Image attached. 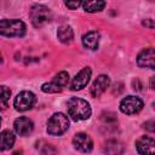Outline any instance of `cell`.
I'll return each mask as SVG.
<instances>
[{
  "instance_id": "e0dca14e",
  "label": "cell",
  "mask_w": 155,
  "mask_h": 155,
  "mask_svg": "<svg viewBox=\"0 0 155 155\" xmlns=\"http://www.w3.org/2000/svg\"><path fill=\"white\" fill-rule=\"evenodd\" d=\"M105 1H85L81 4L86 12H99L105 7Z\"/></svg>"
},
{
  "instance_id": "5b68a950",
  "label": "cell",
  "mask_w": 155,
  "mask_h": 155,
  "mask_svg": "<svg viewBox=\"0 0 155 155\" xmlns=\"http://www.w3.org/2000/svg\"><path fill=\"white\" fill-rule=\"evenodd\" d=\"M36 103V97L30 91H22L19 92L13 101V107L17 111H27L31 109Z\"/></svg>"
},
{
  "instance_id": "d4e9b609",
  "label": "cell",
  "mask_w": 155,
  "mask_h": 155,
  "mask_svg": "<svg viewBox=\"0 0 155 155\" xmlns=\"http://www.w3.org/2000/svg\"><path fill=\"white\" fill-rule=\"evenodd\" d=\"M150 88H154V76H151L150 79Z\"/></svg>"
},
{
  "instance_id": "ac0fdd59",
  "label": "cell",
  "mask_w": 155,
  "mask_h": 155,
  "mask_svg": "<svg viewBox=\"0 0 155 155\" xmlns=\"http://www.w3.org/2000/svg\"><path fill=\"white\" fill-rule=\"evenodd\" d=\"M36 148L39 149V151H40L41 155H56V154H57L56 148H54L52 144L46 143L45 140L38 142V143H36Z\"/></svg>"
},
{
  "instance_id": "9a60e30c",
  "label": "cell",
  "mask_w": 155,
  "mask_h": 155,
  "mask_svg": "<svg viewBox=\"0 0 155 155\" xmlns=\"http://www.w3.org/2000/svg\"><path fill=\"white\" fill-rule=\"evenodd\" d=\"M15 140H16V137L12 131H10V130L2 131L0 133V150L1 151L10 150L13 147Z\"/></svg>"
},
{
  "instance_id": "cb8c5ba5",
  "label": "cell",
  "mask_w": 155,
  "mask_h": 155,
  "mask_svg": "<svg viewBox=\"0 0 155 155\" xmlns=\"http://www.w3.org/2000/svg\"><path fill=\"white\" fill-rule=\"evenodd\" d=\"M143 24H144V25H148L149 28H153V27H154V24H153V19H147V21L143 22Z\"/></svg>"
},
{
  "instance_id": "4fadbf2b",
  "label": "cell",
  "mask_w": 155,
  "mask_h": 155,
  "mask_svg": "<svg viewBox=\"0 0 155 155\" xmlns=\"http://www.w3.org/2000/svg\"><path fill=\"white\" fill-rule=\"evenodd\" d=\"M103 151L107 155H122L125 151V145L117 139H109L103 147Z\"/></svg>"
},
{
  "instance_id": "484cf974",
  "label": "cell",
  "mask_w": 155,
  "mask_h": 155,
  "mask_svg": "<svg viewBox=\"0 0 155 155\" xmlns=\"http://www.w3.org/2000/svg\"><path fill=\"white\" fill-rule=\"evenodd\" d=\"M0 125H1V117H0Z\"/></svg>"
},
{
  "instance_id": "603a6c76",
  "label": "cell",
  "mask_w": 155,
  "mask_h": 155,
  "mask_svg": "<svg viewBox=\"0 0 155 155\" xmlns=\"http://www.w3.org/2000/svg\"><path fill=\"white\" fill-rule=\"evenodd\" d=\"M144 127H145L148 131L154 132V131H155V127H154V120H150V121L145 122V124H144Z\"/></svg>"
},
{
  "instance_id": "7c38bea8",
  "label": "cell",
  "mask_w": 155,
  "mask_h": 155,
  "mask_svg": "<svg viewBox=\"0 0 155 155\" xmlns=\"http://www.w3.org/2000/svg\"><path fill=\"white\" fill-rule=\"evenodd\" d=\"M154 58H155V52L153 47L145 48L143 50L138 57H137V64L140 68H149V69H154Z\"/></svg>"
},
{
  "instance_id": "ffe728a7",
  "label": "cell",
  "mask_w": 155,
  "mask_h": 155,
  "mask_svg": "<svg viewBox=\"0 0 155 155\" xmlns=\"http://www.w3.org/2000/svg\"><path fill=\"white\" fill-rule=\"evenodd\" d=\"M52 82H53L54 85H57L59 88L63 90V87H65V86L68 85V82H69V74H68L67 71H61V73H58V74L53 78Z\"/></svg>"
},
{
  "instance_id": "9c48e42d",
  "label": "cell",
  "mask_w": 155,
  "mask_h": 155,
  "mask_svg": "<svg viewBox=\"0 0 155 155\" xmlns=\"http://www.w3.org/2000/svg\"><path fill=\"white\" fill-rule=\"evenodd\" d=\"M136 149L140 155H155V140L151 137L143 136L136 142Z\"/></svg>"
},
{
  "instance_id": "2e32d148",
  "label": "cell",
  "mask_w": 155,
  "mask_h": 155,
  "mask_svg": "<svg viewBox=\"0 0 155 155\" xmlns=\"http://www.w3.org/2000/svg\"><path fill=\"white\" fill-rule=\"evenodd\" d=\"M57 36L61 42L63 44H69L73 41V38H74V31L71 29L70 25H67V24H63L58 28L57 30Z\"/></svg>"
},
{
  "instance_id": "277c9868",
  "label": "cell",
  "mask_w": 155,
  "mask_h": 155,
  "mask_svg": "<svg viewBox=\"0 0 155 155\" xmlns=\"http://www.w3.org/2000/svg\"><path fill=\"white\" fill-rule=\"evenodd\" d=\"M29 17L35 28H41L51 21L52 13H51L50 8L46 7L45 5L35 4L31 6V8L29 11Z\"/></svg>"
},
{
  "instance_id": "d6986e66",
  "label": "cell",
  "mask_w": 155,
  "mask_h": 155,
  "mask_svg": "<svg viewBox=\"0 0 155 155\" xmlns=\"http://www.w3.org/2000/svg\"><path fill=\"white\" fill-rule=\"evenodd\" d=\"M11 91L6 86H0V110H5L8 107Z\"/></svg>"
},
{
  "instance_id": "8fae6325",
  "label": "cell",
  "mask_w": 155,
  "mask_h": 155,
  "mask_svg": "<svg viewBox=\"0 0 155 155\" xmlns=\"http://www.w3.org/2000/svg\"><path fill=\"white\" fill-rule=\"evenodd\" d=\"M109 85H110V79H109L108 75L102 74V75L97 76V79L93 81V84H92V86H91V88H90L91 96L94 97V98L99 97V96L109 87Z\"/></svg>"
},
{
  "instance_id": "52a82bcc",
  "label": "cell",
  "mask_w": 155,
  "mask_h": 155,
  "mask_svg": "<svg viewBox=\"0 0 155 155\" xmlns=\"http://www.w3.org/2000/svg\"><path fill=\"white\" fill-rule=\"evenodd\" d=\"M91 74H92V70L90 67H85L82 68L71 80V84H70V88L73 91H79V90H82L84 87L87 86L90 79H91Z\"/></svg>"
},
{
  "instance_id": "7a4b0ae2",
  "label": "cell",
  "mask_w": 155,
  "mask_h": 155,
  "mask_svg": "<svg viewBox=\"0 0 155 155\" xmlns=\"http://www.w3.org/2000/svg\"><path fill=\"white\" fill-rule=\"evenodd\" d=\"M27 31V27L21 19H1L0 21V34L7 38L24 36Z\"/></svg>"
},
{
  "instance_id": "5bb4252c",
  "label": "cell",
  "mask_w": 155,
  "mask_h": 155,
  "mask_svg": "<svg viewBox=\"0 0 155 155\" xmlns=\"http://www.w3.org/2000/svg\"><path fill=\"white\" fill-rule=\"evenodd\" d=\"M99 39H101V35L98 31H96V30L88 31L82 36V45H84V47L94 51L98 48Z\"/></svg>"
},
{
  "instance_id": "44dd1931",
  "label": "cell",
  "mask_w": 155,
  "mask_h": 155,
  "mask_svg": "<svg viewBox=\"0 0 155 155\" xmlns=\"http://www.w3.org/2000/svg\"><path fill=\"white\" fill-rule=\"evenodd\" d=\"M41 90H42V92H45V93H58V92L62 91V88H59V87H58L57 85H54L52 81L44 84V85L41 86Z\"/></svg>"
},
{
  "instance_id": "8992f818",
  "label": "cell",
  "mask_w": 155,
  "mask_h": 155,
  "mask_svg": "<svg viewBox=\"0 0 155 155\" xmlns=\"http://www.w3.org/2000/svg\"><path fill=\"white\" fill-rule=\"evenodd\" d=\"M144 107L143 101L139 97L136 96H127L125 97L121 102H120V110L121 113L126 114V115H132V114H137L139 113Z\"/></svg>"
},
{
  "instance_id": "ba28073f",
  "label": "cell",
  "mask_w": 155,
  "mask_h": 155,
  "mask_svg": "<svg viewBox=\"0 0 155 155\" xmlns=\"http://www.w3.org/2000/svg\"><path fill=\"white\" fill-rule=\"evenodd\" d=\"M73 145L76 150L81 153H90L93 149V142L91 137L84 132L76 133L73 138Z\"/></svg>"
},
{
  "instance_id": "6da1fadb",
  "label": "cell",
  "mask_w": 155,
  "mask_h": 155,
  "mask_svg": "<svg viewBox=\"0 0 155 155\" xmlns=\"http://www.w3.org/2000/svg\"><path fill=\"white\" fill-rule=\"evenodd\" d=\"M67 110H68V115L74 121L87 120L92 113L88 102L78 97H71L67 102Z\"/></svg>"
},
{
  "instance_id": "30bf717a",
  "label": "cell",
  "mask_w": 155,
  "mask_h": 155,
  "mask_svg": "<svg viewBox=\"0 0 155 155\" xmlns=\"http://www.w3.org/2000/svg\"><path fill=\"white\" fill-rule=\"evenodd\" d=\"M13 127H15V131H16L17 134H19L22 137H25V136H29L33 132L34 124H33V121L29 117L21 116V117L15 120Z\"/></svg>"
},
{
  "instance_id": "7402d4cb",
  "label": "cell",
  "mask_w": 155,
  "mask_h": 155,
  "mask_svg": "<svg viewBox=\"0 0 155 155\" xmlns=\"http://www.w3.org/2000/svg\"><path fill=\"white\" fill-rule=\"evenodd\" d=\"M81 1H65V6L68 7V8H70V10H75V8H78L79 6H81Z\"/></svg>"
},
{
  "instance_id": "3957f363",
  "label": "cell",
  "mask_w": 155,
  "mask_h": 155,
  "mask_svg": "<svg viewBox=\"0 0 155 155\" xmlns=\"http://www.w3.org/2000/svg\"><path fill=\"white\" fill-rule=\"evenodd\" d=\"M69 128V119L63 113H54L47 120V133L51 136H62Z\"/></svg>"
}]
</instances>
